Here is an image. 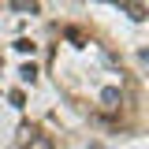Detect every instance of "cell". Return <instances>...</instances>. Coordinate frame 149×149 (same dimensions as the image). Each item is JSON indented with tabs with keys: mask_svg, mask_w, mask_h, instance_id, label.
Here are the masks:
<instances>
[{
	"mask_svg": "<svg viewBox=\"0 0 149 149\" xmlns=\"http://www.w3.org/2000/svg\"><path fill=\"white\" fill-rule=\"evenodd\" d=\"M34 142H37V127H34V123L19 127V146H34Z\"/></svg>",
	"mask_w": 149,
	"mask_h": 149,
	"instance_id": "obj_1",
	"label": "cell"
},
{
	"mask_svg": "<svg viewBox=\"0 0 149 149\" xmlns=\"http://www.w3.org/2000/svg\"><path fill=\"white\" fill-rule=\"evenodd\" d=\"M101 101H104V104H108V108H119V104H123V93L116 90V86H108V90L101 93Z\"/></svg>",
	"mask_w": 149,
	"mask_h": 149,
	"instance_id": "obj_2",
	"label": "cell"
},
{
	"mask_svg": "<svg viewBox=\"0 0 149 149\" xmlns=\"http://www.w3.org/2000/svg\"><path fill=\"white\" fill-rule=\"evenodd\" d=\"M15 11H26V15H37V0H11Z\"/></svg>",
	"mask_w": 149,
	"mask_h": 149,
	"instance_id": "obj_3",
	"label": "cell"
},
{
	"mask_svg": "<svg viewBox=\"0 0 149 149\" xmlns=\"http://www.w3.org/2000/svg\"><path fill=\"white\" fill-rule=\"evenodd\" d=\"M67 41H71L74 49H82V45H86V34H82L78 26H71V30H67Z\"/></svg>",
	"mask_w": 149,
	"mask_h": 149,
	"instance_id": "obj_4",
	"label": "cell"
},
{
	"mask_svg": "<svg viewBox=\"0 0 149 149\" xmlns=\"http://www.w3.org/2000/svg\"><path fill=\"white\" fill-rule=\"evenodd\" d=\"M8 101H11L15 108H22V104H26V93H22V90H11V93H8Z\"/></svg>",
	"mask_w": 149,
	"mask_h": 149,
	"instance_id": "obj_5",
	"label": "cell"
},
{
	"mask_svg": "<svg viewBox=\"0 0 149 149\" xmlns=\"http://www.w3.org/2000/svg\"><path fill=\"white\" fill-rule=\"evenodd\" d=\"M15 49H19V52H34L37 45H34V41H30V37H19V41H15Z\"/></svg>",
	"mask_w": 149,
	"mask_h": 149,
	"instance_id": "obj_6",
	"label": "cell"
},
{
	"mask_svg": "<svg viewBox=\"0 0 149 149\" xmlns=\"http://www.w3.org/2000/svg\"><path fill=\"white\" fill-rule=\"evenodd\" d=\"M19 74H22L26 82H34V78H37V67H34V63H22V71H19Z\"/></svg>",
	"mask_w": 149,
	"mask_h": 149,
	"instance_id": "obj_7",
	"label": "cell"
},
{
	"mask_svg": "<svg viewBox=\"0 0 149 149\" xmlns=\"http://www.w3.org/2000/svg\"><path fill=\"white\" fill-rule=\"evenodd\" d=\"M104 4H119V0H104Z\"/></svg>",
	"mask_w": 149,
	"mask_h": 149,
	"instance_id": "obj_8",
	"label": "cell"
}]
</instances>
